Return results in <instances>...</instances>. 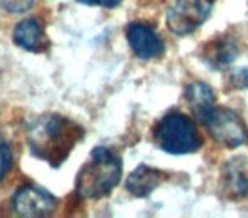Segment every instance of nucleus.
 Masks as SVG:
<instances>
[{
	"label": "nucleus",
	"mask_w": 248,
	"mask_h": 218,
	"mask_svg": "<svg viewBox=\"0 0 248 218\" xmlns=\"http://www.w3.org/2000/svg\"><path fill=\"white\" fill-rule=\"evenodd\" d=\"M82 128L58 115H46L29 126L28 142L32 153L51 166H60L82 138Z\"/></svg>",
	"instance_id": "f257e3e1"
},
{
	"label": "nucleus",
	"mask_w": 248,
	"mask_h": 218,
	"mask_svg": "<svg viewBox=\"0 0 248 218\" xmlns=\"http://www.w3.org/2000/svg\"><path fill=\"white\" fill-rule=\"evenodd\" d=\"M123 172L121 160L110 150L97 147L77 179V193L82 198H102L117 186Z\"/></svg>",
	"instance_id": "f03ea898"
},
{
	"label": "nucleus",
	"mask_w": 248,
	"mask_h": 218,
	"mask_svg": "<svg viewBox=\"0 0 248 218\" xmlns=\"http://www.w3.org/2000/svg\"><path fill=\"white\" fill-rule=\"evenodd\" d=\"M155 140L160 149L173 155L192 153L202 145L192 119L180 113H170L156 125Z\"/></svg>",
	"instance_id": "7ed1b4c3"
},
{
	"label": "nucleus",
	"mask_w": 248,
	"mask_h": 218,
	"mask_svg": "<svg viewBox=\"0 0 248 218\" xmlns=\"http://www.w3.org/2000/svg\"><path fill=\"white\" fill-rule=\"evenodd\" d=\"M202 123L214 142L228 149H236L247 142V126L240 116L228 107H213Z\"/></svg>",
	"instance_id": "20e7f679"
},
{
	"label": "nucleus",
	"mask_w": 248,
	"mask_h": 218,
	"mask_svg": "<svg viewBox=\"0 0 248 218\" xmlns=\"http://www.w3.org/2000/svg\"><path fill=\"white\" fill-rule=\"evenodd\" d=\"M211 0H177L167 12V26L172 33L186 36L209 17Z\"/></svg>",
	"instance_id": "39448f33"
},
{
	"label": "nucleus",
	"mask_w": 248,
	"mask_h": 218,
	"mask_svg": "<svg viewBox=\"0 0 248 218\" xmlns=\"http://www.w3.org/2000/svg\"><path fill=\"white\" fill-rule=\"evenodd\" d=\"M12 206H14L16 213L21 217H46L56 208V198H53L48 191L41 189V187L24 186L14 194Z\"/></svg>",
	"instance_id": "423d86ee"
},
{
	"label": "nucleus",
	"mask_w": 248,
	"mask_h": 218,
	"mask_svg": "<svg viewBox=\"0 0 248 218\" xmlns=\"http://www.w3.org/2000/svg\"><path fill=\"white\" fill-rule=\"evenodd\" d=\"M128 41L138 58L152 60L163 53V43L150 26L135 22L128 28Z\"/></svg>",
	"instance_id": "0eeeda50"
},
{
	"label": "nucleus",
	"mask_w": 248,
	"mask_h": 218,
	"mask_svg": "<svg viewBox=\"0 0 248 218\" xmlns=\"http://www.w3.org/2000/svg\"><path fill=\"white\" fill-rule=\"evenodd\" d=\"M224 187L234 198L248 196V159L234 157L224 166L223 170Z\"/></svg>",
	"instance_id": "6e6552de"
},
{
	"label": "nucleus",
	"mask_w": 248,
	"mask_h": 218,
	"mask_svg": "<svg viewBox=\"0 0 248 218\" xmlns=\"http://www.w3.org/2000/svg\"><path fill=\"white\" fill-rule=\"evenodd\" d=\"M14 41L16 45L28 51H43L48 45L41 24L36 19H26L19 22L14 31Z\"/></svg>",
	"instance_id": "1a4fd4ad"
},
{
	"label": "nucleus",
	"mask_w": 248,
	"mask_h": 218,
	"mask_svg": "<svg viewBox=\"0 0 248 218\" xmlns=\"http://www.w3.org/2000/svg\"><path fill=\"white\" fill-rule=\"evenodd\" d=\"M186 99L192 109L194 116L201 123L206 119V116L214 107V92L207 84L204 82H192L186 90Z\"/></svg>",
	"instance_id": "9d476101"
},
{
	"label": "nucleus",
	"mask_w": 248,
	"mask_h": 218,
	"mask_svg": "<svg viewBox=\"0 0 248 218\" xmlns=\"http://www.w3.org/2000/svg\"><path fill=\"white\" fill-rule=\"evenodd\" d=\"M163 174L160 170L153 169L148 166H140L136 170H133L131 176L126 181V187L131 194L138 198L148 196L155 187H158V184L162 183Z\"/></svg>",
	"instance_id": "9b49d317"
},
{
	"label": "nucleus",
	"mask_w": 248,
	"mask_h": 218,
	"mask_svg": "<svg viewBox=\"0 0 248 218\" xmlns=\"http://www.w3.org/2000/svg\"><path fill=\"white\" fill-rule=\"evenodd\" d=\"M238 48L231 39H217L207 48L206 58L213 67H224L236 58Z\"/></svg>",
	"instance_id": "f8f14e48"
},
{
	"label": "nucleus",
	"mask_w": 248,
	"mask_h": 218,
	"mask_svg": "<svg viewBox=\"0 0 248 218\" xmlns=\"http://www.w3.org/2000/svg\"><path fill=\"white\" fill-rule=\"evenodd\" d=\"M0 4L7 12L21 14V12H26L32 7L34 0H0Z\"/></svg>",
	"instance_id": "ddd939ff"
},
{
	"label": "nucleus",
	"mask_w": 248,
	"mask_h": 218,
	"mask_svg": "<svg viewBox=\"0 0 248 218\" xmlns=\"http://www.w3.org/2000/svg\"><path fill=\"white\" fill-rule=\"evenodd\" d=\"M12 157H11V150L9 145L5 143V140L0 136V181L4 179V176L7 174L9 167H11Z\"/></svg>",
	"instance_id": "4468645a"
},
{
	"label": "nucleus",
	"mask_w": 248,
	"mask_h": 218,
	"mask_svg": "<svg viewBox=\"0 0 248 218\" xmlns=\"http://www.w3.org/2000/svg\"><path fill=\"white\" fill-rule=\"evenodd\" d=\"M233 84L236 87H248V68H240L233 73Z\"/></svg>",
	"instance_id": "2eb2a0df"
},
{
	"label": "nucleus",
	"mask_w": 248,
	"mask_h": 218,
	"mask_svg": "<svg viewBox=\"0 0 248 218\" xmlns=\"http://www.w3.org/2000/svg\"><path fill=\"white\" fill-rule=\"evenodd\" d=\"M80 4L85 5H100V7H117V5L123 2V0H77Z\"/></svg>",
	"instance_id": "dca6fc26"
}]
</instances>
